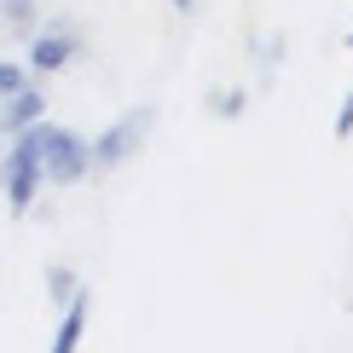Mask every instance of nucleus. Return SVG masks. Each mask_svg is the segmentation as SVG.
Listing matches in <instances>:
<instances>
[{"instance_id": "0eeeda50", "label": "nucleus", "mask_w": 353, "mask_h": 353, "mask_svg": "<svg viewBox=\"0 0 353 353\" xmlns=\"http://www.w3.org/2000/svg\"><path fill=\"white\" fill-rule=\"evenodd\" d=\"M87 319H93V296H81V301H70L64 313H58V330H52V342H47V353H81V336H87Z\"/></svg>"}, {"instance_id": "9b49d317", "label": "nucleus", "mask_w": 353, "mask_h": 353, "mask_svg": "<svg viewBox=\"0 0 353 353\" xmlns=\"http://www.w3.org/2000/svg\"><path fill=\"white\" fill-rule=\"evenodd\" d=\"M41 76L35 70H29V58H0V105H6V99H18L23 87H35Z\"/></svg>"}, {"instance_id": "6e6552de", "label": "nucleus", "mask_w": 353, "mask_h": 353, "mask_svg": "<svg viewBox=\"0 0 353 353\" xmlns=\"http://www.w3.org/2000/svg\"><path fill=\"white\" fill-rule=\"evenodd\" d=\"M0 29H6V35H18L23 47H29V41L47 29V18H41V0H0Z\"/></svg>"}, {"instance_id": "7ed1b4c3", "label": "nucleus", "mask_w": 353, "mask_h": 353, "mask_svg": "<svg viewBox=\"0 0 353 353\" xmlns=\"http://www.w3.org/2000/svg\"><path fill=\"white\" fill-rule=\"evenodd\" d=\"M151 128H157V105H134V110H122V116H116L105 134H93V163H99V174L128 168V163H134V157L145 151Z\"/></svg>"}, {"instance_id": "9d476101", "label": "nucleus", "mask_w": 353, "mask_h": 353, "mask_svg": "<svg viewBox=\"0 0 353 353\" xmlns=\"http://www.w3.org/2000/svg\"><path fill=\"white\" fill-rule=\"evenodd\" d=\"M41 284H47V301L58 307V313H64L70 301H81V296H87V284L76 278V267H58V261H47V272H41Z\"/></svg>"}, {"instance_id": "ddd939ff", "label": "nucleus", "mask_w": 353, "mask_h": 353, "mask_svg": "<svg viewBox=\"0 0 353 353\" xmlns=\"http://www.w3.org/2000/svg\"><path fill=\"white\" fill-rule=\"evenodd\" d=\"M203 6V0H168V12H180V18H185V12H197Z\"/></svg>"}, {"instance_id": "f03ea898", "label": "nucleus", "mask_w": 353, "mask_h": 353, "mask_svg": "<svg viewBox=\"0 0 353 353\" xmlns=\"http://www.w3.org/2000/svg\"><path fill=\"white\" fill-rule=\"evenodd\" d=\"M41 151H47V180L52 185H81V180H93V174H99L93 134H81V128L47 122V128H41Z\"/></svg>"}, {"instance_id": "4468645a", "label": "nucleus", "mask_w": 353, "mask_h": 353, "mask_svg": "<svg viewBox=\"0 0 353 353\" xmlns=\"http://www.w3.org/2000/svg\"><path fill=\"white\" fill-rule=\"evenodd\" d=\"M342 41H347V52H353V29H347V35H342Z\"/></svg>"}, {"instance_id": "1a4fd4ad", "label": "nucleus", "mask_w": 353, "mask_h": 353, "mask_svg": "<svg viewBox=\"0 0 353 353\" xmlns=\"http://www.w3.org/2000/svg\"><path fill=\"white\" fill-rule=\"evenodd\" d=\"M249 58H255V81L272 87L284 70V35H249Z\"/></svg>"}, {"instance_id": "20e7f679", "label": "nucleus", "mask_w": 353, "mask_h": 353, "mask_svg": "<svg viewBox=\"0 0 353 353\" xmlns=\"http://www.w3.org/2000/svg\"><path fill=\"white\" fill-rule=\"evenodd\" d=\"M81 52H87V35H81L76 23H47V29L23 47V58H29V70H35V76H64Z\"/></svg>"}, {"instance_id": "423d86ee", "label": "nucleus", "mask_w": 353, "mask_h": 353, "mask_svg": "<svg viewBox=\"0 0 353 353\" xmlns=\"http://www.w3.org/2000/svg\"><path fill=\"white\" fill-rule=\"evenodd\" d=\"M249 105H255V87H249V81H220V87L203 93V110H209L214 122H243Z\"/></svg>"}, {"instance_id": "39448f33", "label": "nucleus", "mask_w": 353, "mask_h": 353, "mask_svg": "<svg viewBox=\"0 0 353 353\" xmlns=\"http://www.w3.org/2000/svg\"><path fill=\"white\" fill-rule=\"evenodd\" d=\"M41 122H47V93H41V81L23 87L18 99H6V105H0V134H6V139L29 134V128H41Z\"/></svg>"}, {"instance_id": "f8f14e48", "label": "nucleus", "mask_w": 353, "mask_h": 353, "mask_svg": "<svg viewBox=\"0 0 353 353\" xmlns=\"http://www.w3.org/2000/svg\"><path fill=\"white\" fill-rule=\"evenodd\" d=\"M330 134H336V139H353V87L342 93V105H336V122H330Z\"/></svg>"}, {"instance_id": "f257e3e1", "label": "nucleus", "mask_w": 353, "mask_h": 353, "mask_svg": "<svg viewBox=\"0 0 353 353\" xmlns=\"http://www.w3.org/2000/svg\"><path fill=\"white\" fill-rule=\"evenodd\" d=\"M41 128H47V122H41ZM41 128L6 139V157H0V191H6V209L18 220L41 203V185H52L47 180V151H41Z\"/></svg>"}]
</instances>
